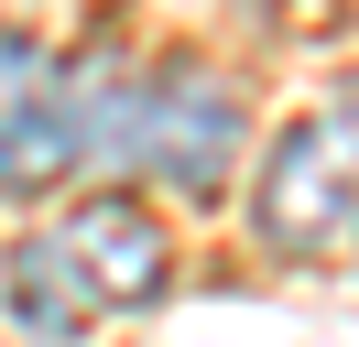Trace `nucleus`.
<instances>
[{
	"label": "nucleus",
	"instance_id": "nucleus-1",
	"mask_svg": "<svg viewBox=\"0 0 359 347\" xmlns=\"http://www.w3.org/2000/svg\"><path fill=\"white\" fill-rule=\"evenodd\" d=\"M163 282H175V239H163V217L131 206V195H88V206H66L55 228H33L22 250H11L0 293H11V325H22V337L76 347L98 315H142V304H163Z\"/></svg>",
	"mask_w": 359,
	"mask_h": 347
},
{
	"label": "nucleus",
	"instance_id": "nucleus-2",
	"mask_svg": "<svg viewBox=\"0 0 359 347\" xmlns=\"http://www.w3.org/2000/svg\"><path fill=\"white\" fill-rule=\"evenodd\" d=\"M250 217H262L272 260H337L359 239V76H337L250 174Z\"/></svg>",
	"mask_w": 359,
	"mask_h": 347
},
{
	"label": "nucleus",
	"instance_id": "nucleus-3",
	"mask_svg": "<svg viewBox=\"0 0 359 347\" xmlns=\"http://www.w3.org/2000/svg\"><path fill=\"white\" fill-rule=\"evenodd\" d=\"M229 163H240V87L218 76V65L196 55H163L153 76H142V141H131V174H153V185L175 195H218Z\"/></svg>",
	"mask_w": 359,
	"mask_h": 347
},
{
	"label": "nucleus",
	"instance_id": "nucleus-4",
	"mask_svg": "<svg viewBox=\"0 0 359 347\" xmlns=\"http://www.w3.org/2000/svg\"><path fill=\"white\" fill-rule=\"evenodd\" d=\"M66 174H88V141H76V76L66 55H44L33 33H0V195L33 206Z\"/></svg>",
	"mask_w": 359,
	"mask_h": 347
}]
</instances>
